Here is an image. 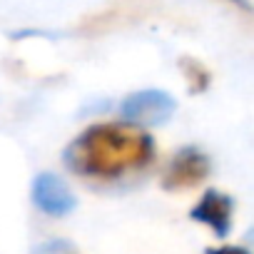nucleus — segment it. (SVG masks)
Wrapping results in <instances>:
<instances>
[{"mask_svg":"<svg viewBox=\"0 0 254 254\" xmlns=\"http://www.w3.org/2000/svg\"><path fill=\"white\" fill-rule=\"evenodd\" d=\"M157 155L147 130L127 122H95L63 150L65 167L95 182H117L145 172Z\"/></svg>","mask_w":254,"mask_h":254,"instance_id":"obj_1","label":"nucleus"},{"mask_svg":"<svg viewBox=\"0 0 254 254\" xmlns=\"http://www.w3.org/2000/svg\"><path fill=\"white\" fill-rule=\"evenodd\" d=\"M175 110H177L175 97L167 90H160V87L137 90L132 95H127L120 105V115L125 117L122 122L135 125V127H140V130L165 125L175 115Z\"/></svg>","mask_w":254,"mask_h":254,"instance_id":"obj_2","label":"nucleus"},{"mask_svg":"<svg viewBox=\"0 0 254 254\" xmlns=\"http://www.w3.org/2000/svg\"><path fill=\"white\" fill-rule=\"evenodd\" d=\"M212 172V162L209 157L194 147V145H185L180 147L170 162L165 165L162 170V177H160V185L162 190L167 192H185V190H192V187H199Z\"/></svg>","mask_w":254,"mask_h":254,"instance_id":"obj_3","label":"nucleus"},{"mask_svg":"<svg viewBox=\"0 0 254 254\" xmlns=\"http://www.w3.org/2000/svg\"><path fill=\"white\" fill-rule=\"evenodd\" d=\"M30 194H33V204L43 214H48V217H67L77 207L75 192L55 172H40V175H35L33 187H30Z\"/></svg>","mask_w":254,"mask_h":254,"instance_id":"obj_4","label":"nucleus"},{"mask_svg":"<svg viewBox=\"0 0 254 254\" xmlns=\"http://www.w3.org/2000/svg\"><path fill=\"white\" fill-rule=\"evenodd\" d=\"M234 199L222 192V190H207L199 202L190 209V219L204 224L207 229H212V234L217 239L229 237L232 224H234Z\"/></svg>","mask_w":254,"mask_h":254,"instance_id":"obj_5","label":"nucleus"},{"mask_svg":"<svg viewBox=\"0 0 254 254\" xmlns=\"http://www.w3.org/2000/svg\"><path fill=\"white\" fill-rule=\"evenodd\" d=\"M180 70H182V75H185L187 87H190L192 95L204 92V90L209 87V82H212L209 70H207L199 60H194V58H182V60H180Z\"/></svg>","mask_w":254,"mask_h":254,"instance_id":"obj_6","label":"nucleus"},{"mask_svg":"<svg viewBox=\"0 0 254 254\" xmlns=\"http://www.w3.org/2000/svg\"><path fill=\"white\" fill-rule=\"evenodd\" d=\"M33 254H80L67 239H48L33 249Z\"/></svg>","mask_w":254,"mask_h":254,"instance_id":"obj_7","label":"nucleus"},{"mask_svg":"<svg viewBox=\"0 0 254 254\" xmlns=\"http://www.w3.org/2000/svg\"><path fill=\"white\" fill-rule=\"evenodd\" d=\"M204 254H252L247 247H237V244H222V247H209L204 249Z\"/></svg>","mask_w":254,"mask_h":254,"instance_id":"obj_8","label":"nucleus"},{"mask_svg":"<svg viewBox=\"0 0 254 254\" xmlns=\"http://www.w3.org/2000/svg\"><path fill=\"white\" fill-rule=\"evenodd\" d=\"M224 3H229V5H234V8L244 10V13H249V10H252V5H249V0H224Z\"/></svg>","mask_w":254,"mask_h":254,"instance_id":"obj_9","label":"nucleus"}]
</instances>
